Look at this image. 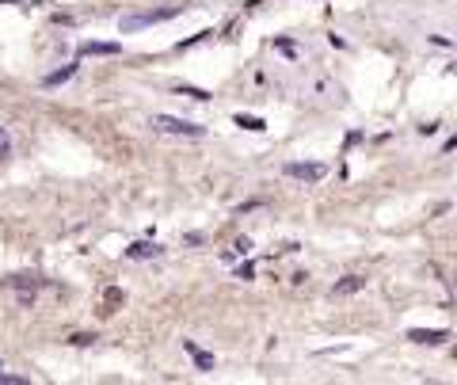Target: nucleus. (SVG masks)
Masks as SVG:
<instances>
[{"label": "nucleus", "instance_id": "nucleus-1", "mask_svg": "<svg viewBox=\"0 0 457 385\" xmlns=\"http://www.w3.org/2000/svg\"><path fill=\"white\" fill-rule=\"evenodd\" d=\"M149 126L160 130V134H175V138H202L206 134V126L187 123V118H175V115H153Z\"/></svg>", "mask_w": 457, "mask_h": 385}, {"label": "nucleus", "instance_id": "nucleus-2", "mask_svg": "<svg viewBox=\"0 0 457 385\" xmlns=\"http://www.w3.org/2000/svg\"><path fill=\"white\" fill-rule=\"evenodd\" d=\"M183 8H160V12H141V16H126L118 24V31H138V27H149V24H160V19H172V16H180Z\"/></svg>", "mask_w": 457, "mask_h": 385}, {"label": "nucleus", "instance_id": "nucleus-3", "mask_svg": "<svg viewBox=\"0 0 457 385\" xmlns=\"http://www.w3.org/2000/svg\"><path fill=\"white\" fill-rule=\"evenodd\" d=\"M286 175H289V180H305V183H320V180H324V175H328V168H324V164H286V168H282Z\"/></svg>", "mask_w": 457, "mask_h": 385}, {"label": "nucleus", "instance_id": "nucleus-4", "mask_svg": "<svg viewBox=\"0 0 457 385\" xmlns=\"http://www.w3.org/2000/svg\"><path fill=\"white\" fill-rule=\"evenodd\" d=\"M408 339L411 344H427V347H438L450 339V332L446 328H408Z\"/></svg>", "mask_w": 457, "mask_h": 385}, {"label": "nucleus", "instance_id": "nucleus-5", "mask_svg": "<svg viewBox=\"0 0 457 385\" xmlns=\"http://www.w3.org/2000/svg\"><path fill=\"white\" fill-rule=\"evenodd\" d=\"M115 53H122L118 42H84L81 46V58H115Z\"/></svg>", "mask_w": 457, "mask_h": 385}, {"label": "nucleus", "instance_id": "nucleus-6", "mask_svg": "<svg viewBox=\"0 0 457 385\" xmlns=\"http://www.w3.org/2000/svg\"><path fill=\"white\" fill-rule=\"evenodd\" d=\"M359 290H366L362 274H347V279H339L336 286H332V294H336V298H347V294H359Z\"/></svg>", "mask_w": 457, "mask_h": 385}, {"label": "nucleus", "instance_id": "nucleus-7", "mask_svg": "<svg viewBox=\"0 0 457 385\" xmlns=\"http://www.w3.org/2000/svg\"><path fill=\"white\" fill-rule=\"evenodd\" d=\"M160 252H164V248H160V245H153V240H138V245H130V248H126V256H130V260H157Z\"/></svg>", "mask_w": 457, "mask_h": 385}, {"label": "nucleus", "instance_id": "nucleus-8", "mask_svg": "<svg viewBox=\"0 0 457 385\" xmlns=\"http://www.w3.org/2000/svg\"><path fill=\"white\" fill-rule=\"evenodd\" d=\"M73 76H76V61L65 65V69H58V73H50L42 84H46V88H58V84H65V81H73Z\"/></svg>", "mask_w": 457, "mask_h": 385}, {"label": "nucleus", "instance_id": "nucleus-9", "mask_svg": "<svg viewBox=\"0 0 457 385\" xmlns=\"http://www.w3.org/2000/svg\"><path fill=\"white\" fill-rule=\"evenodd\" d=\"M183 347H187V351H191V355H195V366H198V370H214V355H206V351H198V347L191 344V339H183Z\"/></svg>", "mask_w": 457, "mask_h": 385}, {"label": "nucleus", "instance_id": "nucleus-10", "mask_svg": "<svg viewBox=\"0 0 457 385\" xmlns=\"http://www.w3.org/2000/svg\"><path fill=\"white\" fill-rule=\"evenodd\" d=\"M232 123H237L240 130H252V134H263V130H267V123H263V118H255V115H237Z\"/></svg>", "mask_w": 457, "mask_h": 385}, {"label": "nucleus", "instance_id": "nucleus-11", "mask_svg": "<svg viewBox=\"0 0 457 385\" xmlns=\"http://www.w3.org/2000/svg\"><path fill=\"white\" fill-rule=\"evenodd\" d=\"M175 92H180V96H191V100H198V103L210 100V92H202V88H191V84H180Z\"/></svg>", "mask_w": 457, "mask_h": 385}, {"label": "nucleus", "instance_id": "nucleus-12", "mask_svg": "<svg viewBox=\"0 0 457 385\" xmlns=\"http://www.w3.org/2000/svg\"><path fill=\"white\" fill-rule=\"evenodd\" d=\"M252 274H255V263H248V260H244L240 267H237V279H244V282H252Z\"/></svg>", "mask_w": 457, "mask_h": 385}, {"label": "nucleus", "instance_id": "nucleus-13", "mask_svg": "<svg viewBox=\"0 0 457 385\" xmlns=\"http://www.w3.org/2000/svg\"><path fill=\"white\" fill-rule=\"evenodd\" d=\"M248 252H252V240L248 237H240L237 245H232V256H248Z\"/></svg>", "mask_w": 457, "mask_h": 385}, {"label": "nucleus", "instance_id": "nucleus-14", "mask_svg": "<svg viewBox=\"0 0 457 385\" xmlns=\"http://www.w3.org/2000/svg\"><path fill=\"white\" fill-rule=\"evenodd\" d=\"M92 339H96V336H88V332H76V336H69V344H73V347H88V344H92Z\"/></svg>", "mask_w": 457, "mask_h": 385}, {"label": "nucleus", "instance_id": "nucleus-15", "mask_svg": "<svg viewBox=\"0 0 457 385\" xmlns=\"http://www.w3.org/2000/svg\"><path fill=\"white\" fill-rule=\"evenodd\" d=\"M274 46L282 50V53H289V58H294V42H289V38H274Z\"/></svg>", "mask_w": 457, "mask_h": 385}, {"label": "nucleus", "instance_id": "nucleus-16", "mask_svg": "<svg viewBox=\"0 0 457 385\" xmlns=\"http://www.w3.org/2000/svg\"><path fill=\"white\" fill-rule=\"evenodd\" d=\"M4 153H8V134L0 130V157H4Z\"/></svg>", "mask_w": 457, "mask_h": 385}, {"label": "nucleus", "instance_id": "nucleus-17", "mask_svg": "<svg viewBox=\"0 0 457 385\" xmlns=\"http://www.w3.org/2000/svg\"><path fill=\"white\" fill-rule=\"evenodd\" d=\"M0 370H4V366H0Z\"/></svg>", "mask_w": 457, "mask_h": 385}]
</instances>
